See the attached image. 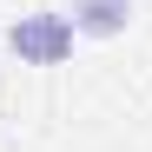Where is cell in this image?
<instances>
[{"mask_svg": "<svg viewBox=\"0 0 152 152\" xmlns=\"http://www.w3.org/2000/svg\"><path fill=\"white\" fill-rule=\"evenodd\" d=\"M7 46L20 53V66H60L73 53V20L66 13H20L7 27Z\"/></svg>", "mask_w": 152, "mask_h": 152, "instance_id": "cell-1", "label": "cell"}, {"mask_svg": "<svg viewBox=\"0 0 152 152\" xmlns=\"http://www.w3.org/2000/svg\"><path fill=\"white\" fill-rule=\"evenodd\" d=\"M73 33H93V40H113L126 33V20H132V0H73Z\"/></svg>", "mask_w": 152, "mask_h": 152, "instance_id": "cell-2", "label": "cell"}]
</instances>
